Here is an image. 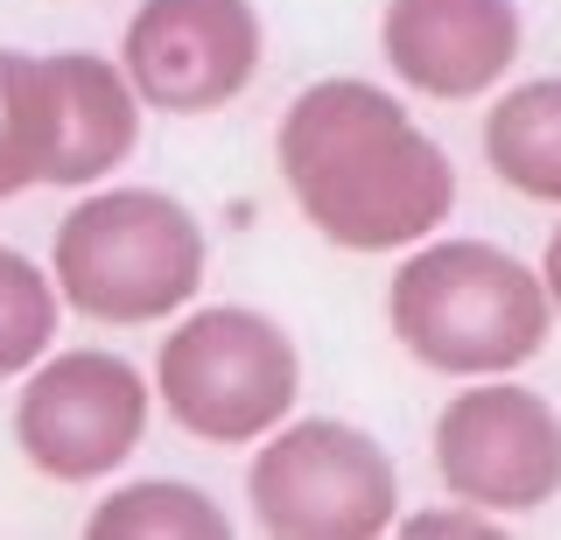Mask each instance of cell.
I'll return each mask as SVG.
<instances>
[{"mask_svg":"<svg viewBox=\"0 0 561 540\" xmlns=\"http://www.w3.org/2000/svg\"><path fill=\"white\" fill-rule=\"evenodd\" d=\"M267 57V22L253 0H140L119 36V71L140 106L169 119H210L239 106Z\"/></svg>","mask_w":561,"mask_h":540,"instance_id":"ba28073f","label":"cell"},{"mask_svg":"<svg viewBox=\"0 0 561 540\" xmlns=\"http://www.w3.org/2000/svg\"><path fill=\"white\" fill-rule=\"evenodd\" d=\"M428 457L449 498L513 519L561 492V414L548 393L499 379H463L428 428Z\"/></svg>","mask_w":561,"mask_h":540,"instance_id":"52a82bcc","label":"cell"},{"mask_svg":"<svg viewBox=\"0 0 561 540\" xmlns=\"http://www.w3.org/2000/svg\"><path fill=\"white\" fill-rule=\"evenodd\" d=\"M57 323H64L57 274L22 246H0V387L57 352Z\"/></svg>","mask_w":561,"mask_h":540,"instance_id":"5bb4252c","label":"cell"},{"mask_svg":"<svg viewBox=\"0 0 561 540\" xmlns=\"http://www.w3.org/2000/svg\"><path fill=\"white\" fill-rule=\"evenodd\" d=\"M49 176L43 189H92L140 148V92L119 57L49 49Z\"/></svg>","mask_w":561,"mask_h":540,"instance_id":"30bf717a","label":"cell"},{"mask_svg":"<svg viewBox=\"0 0 561 540\" xmlns=\"http://www.w3.org/2000/svg\"><path fill=\"white\" fill-rule=\"evenodd\" d=\"M484 162L513 197L561 211V78H526L491 99Z\"/></svg>","mask_w":561,"mask_h":540,"instance_id":"8fae6325","label":"cell"},{"mask_svg":"<svg viewBox=\"0 0 561 540\" xmlns=\"http://www.w3.org/2000/svg\"><path fill=\"white\" fill-rule=\"evenodd\" d=\"M253 527L280 540H379L400 519V470L386 443L337 414H288L245 463Z\"/></svg>","mask_w":561,"mask_h":540,"instance_id":"5b68a950","label":"cell"},{"mask_svg":"<svg viewBox=\"0 0 561 540\" xmlns=\"http://www.w3.org/2000/svg\"><path fill=\"white\" fill-rule=\"evenodd\" d=\"M393 533H408V540H491V533H505V519L499 513H484V505H463V498H449V505H421V513H400L393 519Z\"/></svg>","mask_w":561,"mask_h":540,"instance_id":"9a60e30c","label":"cell"},{"mask_svg":"<svg viewBox=\"0 0 561 540\" xmlns=\"http://www.w3.org/2000/svg\"><path fill=\"white\" fill-rule=\"evenodd\" d=\"M386 330L443 379H499L548 352L554 302L540 267L491 239H421L386 282Z\"/></svg>","mask_w":561,"mask_h":540,"instance_id":"7a4b0ae2","label":"cell"},{"mask_svg":"<svg viewBox=\"0 0 561 540\" xmlns=\"http://www.w3.org/2000/svg\"><path fill=\"white\" fill-rule=\"evenodd\" d=\"M210 239L197 211L148 183H92L57 218L49 274L70 317L99 330H148L197 302Z\"/></svg>","mask_w":561,"mask_h":540,"instance_id":"3957f363","label":"cell"},{"mask_svg":"<svg viewBox=\"0 0 561 540\" xmlns=\"http://www.w3.org/2000/svg\"><path fill=\"white\" fill-rule=\"evenodd\" d=\"M519 0H386L379 8L386 71L400 92L435 99V106L491 99L519 64Z\"/></svg>","mask_w":561,"mask_h":540,"instance_id":"9c48e42d","label":"cell"},{"mask_svg":"<svg viewBox=\"0 0 561 540\" xmlns=\"http://www.w3.org/2000/svg\"><path fill=\"white\" fill-rule=\"evenodd\" d=\"M540 282H548V302H554V317H561V225L548 232V253H540Z\"/></svg>","mask_w":561,"mask_h":540,"instance_id":"2e32d148","label":"cell"},{"mask_svg":"<svg viewBox=\"0 0 561 540\" xmlns=\"http://www.w3.org/2000/svg\"><path fill=\"white\" fill-rule=\"evenodd\" d=\"M49 176V71L35 49H0V204Z\"/></svg>","mask_w":561,"mask_h":540,"instance_id":"4fadbf2b","label":"cell"},{"mask_svg":"<svg viewBox=\"0 0 561 540\" xmlns=\"http://www.w3.org/2000/svg\"><path fill=\"white\" fill-rule=\"evenodd\" d=\"M154 400L190 443L253 449L302 400V352L288 323L253 302H204L169 317L154 352Z\"/></svg>","mask_w":561,"mask_h":540,"instance_id":"277c9868","label":"cell"},{"mask_svg":"<svg viewBox=\"0 0 561 540\" xmlns=\"http://www.w3.org/2000/svg\"><path fill=\"white\" fill-rule=\"evenodd\" d=\"M84 533L99 540H225L232 533V513L190 478H134V484H113Z\"/></svg>","mask_w":561,"mask_h":540,"instance_id":"7c38bea8","label":"cell"},{"mask_svg":"<svg viewBox=\"0 0 561 540\" xmlns=\"http://www.w3.org/2000/svg\"><path fill=\"white\" fill-rule=\"evenodd\" d=\"M14 387V449L49 484H105L148 443L154 379H140V365L119 352H49Z\"/></svg>","mask_w":561,"mask_h":540,"instance_id":"8992f818","label":"cell"},{"mask_svg":"<svg viewBox=\"0 0 561 540\" xmlns=\"http://www.w3.org/2000/svg\"><path fill=\"white\" fill-rule=\"evenodd\" d=\"M295 211L337 253H408L456 211V162L379 78H316L274 127Z\"/></svg>","mask_w":561,"mask_h":540,"instance_id":"6da1fadb","label":"cell"}]
</instances>
